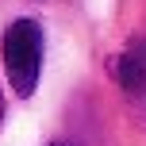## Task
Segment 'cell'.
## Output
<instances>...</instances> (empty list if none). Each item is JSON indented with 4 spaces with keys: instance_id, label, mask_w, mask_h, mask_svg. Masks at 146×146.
Returning <instances> with one entry per match:
<instances>
[{
    "instance_id": "1",
    "label": "cell",
    "mask_w": 146,
    "mask_h": 146,
    "mask_svg": "<svg viewBox=\"0 0 146 146\" xmlns=\"http://www.w3.org/2000/svg\"><path fill=\"white\" fill-rule=\"evenodd\" d=\"M4 69L19 96H31L42 69V27L35 19H15L4 31Z\"/></svg>"
},
{
    "instance_id": "2",
    "label": "cell",
    "mask_w": 146,
    "mask_h": 146,
    "mask_svg": "<svg viewBox=\"0 0 146 146\" xmlns=\"http://www.w3.org/2000/svg\"><path fill=\"white\" fill-rule=\"evenodd\" d=\"M108 73L127 96H135L146 85V38H135L127 50H119L115 58L108 62Z\"/></svg>"
},
{
    "instance_id": "3",
    "label": "cell",
    "mask_w": 146,
    "mask_h": 146,
    "mask_svg": "<svg viewBox=\"0 0 146 146\" xmlns=\"http://www.w3.org/2000/svg\"><path fill=\"white\" fill-rule=\"evenodd\" d=\"M131 115H135V123H139V127H146V85L131 96Z\"/></svg>"
},
{
    "instance_id": "4",
    "label": "cell",
    "mask_w": 146,
    "mask_h": 146,
    "mask_svg": "<svg viewBox=\"0 0 146 146\" xmlns=\"http://www.w3.org/2000/svg\"><path fill=\"white\" fill-rule=\"evenodd\" d=\"M0 119H4V96H0Z\"/></svg>"
}]
</instances>
